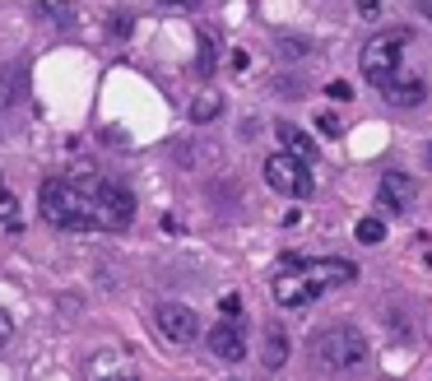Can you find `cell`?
Here are the masks:
<instances>
[{
  "label": "cell",
  "instance_id": "cell-18",
  "mask_svg": "<svg viewBox=\"0 0 432 381\" xmlns=\"http://www.w3.org/2000/svg\"><path fill=\"white\" fill-rule=\"evenodd\" d=\"M15 93H19V70H10V65H5V70H0V112L15 103Z\"/></svg>",
  "mask_w": 432,
  "mask_h": 381
},
{
  "label": "cell",
  "instance_id": "cell-21",
  "mask_svg": "<svg viewBox=\"0 0 432 381\" xmlns=\"http://www.w3.org/2000/svg\"><path fill=\"white\" fill-rule=\"evenodd\" d=\"M218 312L232 316V321H242V298H237V293H223V298H218Z\"/></svg>",
  "mask_w": 432,
  "mask_h": 381
},
{
  "label": "cell",
  "instance_id": "cell-8",
  "mask_svg": "<svg viewBox=\"0 0 432 381\" xmlns=\"http://www.w3.org/2000/svg\"><path fill=\"white\" fill-rule=\"evenodd\" d=\"M377 205L386 214H404V210H414L418 205V182L409 177V172L400 168H390L381 182H377Z\"/></svg>",
  "mask_w": 432,
  "mask_h": 381
},
{
  "label": "cell",
  "instance_id": "cell-13",
  "mask_svg": "<svg viewBox=\"0 0 432 381\" xmlns=\"http://www.w3.org/2000/svg\"><path fill=\"white\" fill-rule=\"evenodd\" d=\"M275 135H279V144H284V153H293V158H302V163H311V158H316V144H311V135L302 130V126L279 121Z\"/></svg>",
  "mask_w": 432,
  "mask_h": 381
},
{
  "label": "cell",
  "instance_id": "cell-12",
  "mask_svg": "<svg viewBox=\"0 0 432 381\" xmlns=\"http://www.w3.org/2000/svg\"><path fill=\"white\" fill-rule=\"evenodd\" d=\"M381 93H386V103H395V107H418L423 103V93H428V84H423L418 70H400Z\"/></svg>",
  "mask_w": 432,
  "mask_h": 381
},
{
  "label": "cell",
  "instance_id": "cell-22",
  "mask_svg": "<svg viewBox=\"0 0 432 381\" xmlns=\"http://www.w3.org/2000/svg\"><path fill=\"white\" fill-rule=\"evenodd\" d=\"M214 70V37H200V75Z\"/></svg>",
  "mask_w": 432,
  "mask_h": 381
},
{
  "label": "cell",
  "instance_id": "cell-3",
  "mask_svg": "<svg viewBox=\"0 0 432 381\" xmlns=\"http://www.w3.org/2000/svg\"><path fill=\"white\" fill-rule=\"evenodd\" d=\"M311 358L325 367V372H354V367L368 363V335L358 330V325H325L321 335L311 339Z\"/></svg>",
  "mask_w": 432,
  "mask_h": 381
},
{
  "label": "cell",
  "instance_id": "cell-20",
  "mask_svg": "<svg viewBox=\"0 0 432 381\" xmlns=\"http://www.w3.org/2000/svg\"><path fill=\"white\" fill-rule=\"evenodd\" d=\"M354 5H358V15H363V19H381L390 0H354Z\"/></svg>",
  "mask_w": 432,
  "mask_h": 381
},
{
  "label": "cell",
  "instance_id": "cell-25",
  "mask_svg": "<svg viewBox=\"0 0 432 381\" xmlns=\"http://www.w3.org/2000/svg\"><path fill=\"white\" fill-rule=\"evenodd\" d=\"M316 126H321L325 135H340V117H330V112H325V117H321V121H316Z\"/></svg>",
  "mask_w": 432,
  "mask_h": 381
},
{
  "label": "cell",
  "instance_id": "cell-2",
  "mask_svg": "<svg viewBox=\"0 0 432 381\" xmlns=\"http://www.w3.org/2000/svg\"><path fill=\"white\" fill-rule=\"evenodd\" d=\"M70 182L93 200V210H98V228H103V232L130 228V219H135V196H130L121 182H112L107 172H98L93 163H79Z\"/></svg>",
  "mask_w": 432,
  "mask_h": 381
},
{
  "label": "cell",
  "instance_id": "cell-11",
  "mask_svg": "<svg viewBox=\"0 0 432 381\" xmlns=\"http://www.w3.org/2000/svg\"><path fill=\"white\" fill-rule=\"evenodd\" d=\"M209 349H214V358H223V363H242L247 358V335H242V321H232V316H223L209 330Z\"/></svg>",
  "mask_w": 432,
  "mask_h": 381
},
{
  "label": "cell",
  "instance_id": "cell-17",
  "mask_svg": "<svg viewBox=\"0 0 432 381\" xmlns=\"http://www.w3.org/2000/svg\"><path fill=\"white\" fill-rule=\"evenodd\" d=\"M358 242L363 246H377V242H386V223L377 219V214H368V219H358Z\"/></svg>",
  "mask_w": 432,
  "mask_h": 381
},
{
  "label": "cell",
  "instance_id": "cell-23",
  "mask_svg": "<svg viewBox=\"0 0 432 381\" xmlns=\"http://www.w3.org/2000/svg\"><path fill=\"white\" fill-rule=\"evenodd\" d=\"M10 339H15V321H10V312L0 307V349H5Z\"/></svg>",
  "mask_w": 432,
  "mask_h": 381
},
{
  "label": "cell",
  "instance_id": "cell-16",
  "mask_svg": "<svg viewBox=\"0 0 432 381\" xmlns=\"http://www.w3.org/2000/svg\"><path fill=\"white\" fill-rule=\"evenodd\" d=\"M0 223L19 232V200H15V191L5 186V172H0Z\"/></svg>",
  "mask_w": 432,
  "mask_h": 381
},
{
  "label": "cell",
  "instance_id": "cell-6",
  "mask_svg": "<svg viewBox=\"0 0 432 381\" xmlns=\"http://www.w3.org/2000/svg\"><path fill=\"white\" fill-rule=\"evenodd\" d=\"M270 293H275V303L288 307V312H297V307H307V303H316V298H325V293L311 284L307 260H297V265H279V275L270 279Z\"/></svg>",
  "mask_w": 432,
  "mask_h": 381
},
{
  "label": "cell",
  "instance_id": "cell-4",
  "mask_svg": "<svg viewBox=\"0 0 432 381\" xmlns=\"http://www.w3.org/2000/svg\"><path fill=\"white\" fill-rule=\"evenodd\" d=\"M409 37H414L409 28H386V33H377V37L363 46L358 65H363V75H368V84H372L377 93H381L390 79L404 70V65H400V51L409 46Z\"/></svg>",
  "mask_w": 432,
  "mask_h": 381
},
{
  "label": "cell",
  "instance_id": "cell-15",
  "mask_svg": "<svg viewBox=\"0 0 432 381\" xmlns=\"http://www.w3.org/2000/svg\"><path fill=\"white\" fill-rule=\"evenodd\" d=\"M218 112H223V93H218V89H200L196 98H191V121H196V126L214 121Z\"/></svg>",
  "mask_w": 432,
  "mask_h": 381
},
{
  "label": "cell",
  "instance_id": "cell-19",
  "mask_svg": "<svg viewBox=\"0 0 432 381\" xmlns=\"http://www.w3.org/2000/svg\"><path fill=\"white\" fill-rule=\"evenodd\" d=\"M42 15H46V19H56L61 28H70V24H75V15L65 10V0H42Z\"/></svg>",
  "mask_w": 432,
  "mask_h": 381
},
{
  "label": "cell",
  "instance_id": "cell-9",
  "mask_svg": "<svg viewBox=\"0 0 432 381\" xmlns=\"http://www.w3.org/2000/svg\"><path fill=\"white\" fill-rule=\"evenodd\" d=\"M154 321H158V330H163L168 344H191V339L200 335V316H196L191 307H182V303H163L154 312Z\"/></svg>",
  "mask_w": 432,
  "mask_h": 381
},
{
  "label": "cell",
  "instance_id": "cell-14",
  "mask_svg": "<svg viewBox=\"0 0 432 381\" xmlns=\"http://www.w3.org/2000/svg\"><path fill=\"white\" fill-rule=\"evenodd\" d=\"M261 358H265L270 372H279V367L288 363V330L270 325V330H265V344H261Z\"/></svg>",
  "mask_w": 432,
  "mask_h": 381
},
{
  "label": "cell",
  "instance_id": "cell-24",
  "mask_svg": "<svg viewBox=\"0 0 432 381\" xmlns=\"http://www.w3.org/2000/svg\"><path fill=\"white\" fill-rule=\"evenodd\" d=\"M330 98H335V103H344V98H354V89H349V84H344V79H335V84H330Z\"/></svg>",
  "mask_w": 432,
  "mask_h": 381
},
{
  "label": "cell",
  "instance_id": "cell-5",
  "mask_svg": "<svg viewBox=\"0 0 432 381\" xmlns=\"http://www.w3.org/2000/svg\"><path fill=\"white\" fill-rule=\"evenodd\" d=\"M265 182L275 186L279 196H288V200H307L311 191H316L311 168L302 163V158H293V153H270V158H265Z\"/></svg>",
  "mask_w": 432,
  "mask_h": 381
},
{
  "label": "cell",
  "instance_id": "cell-10",
  "mask_svg": "<svg viewBox=\"0 0 432 381\" xmlns=\"http://www.w3.org/2000/svg\"><path fill=\"white\" fill-rule=\"evenodd\" d=\"M307 275L321 293H335V289H349L358 279V265L354 260H340V256H321V260H307Z\"/></svg>",
  "mask_w": 432,
  "mask_h": 381
},
{
  "label": "cell",
  "instance_id": "cell-26",
  "mask_svg": "<svg viewBox=\"0 0 432 381\" xmlns=\"http://www.w3.org/2000/svg\"><path fill=\"white\" fill-rule=\"evenodd\" d=\"M423 163H428V172H432V139H428V149H423Z\"/></svg>",
  "mask_w": 432,
  "mask_h": 381
},
{
  "label": "cell",
  "instance_id": "cell-1",
  "mask_svg": "<svg viewBox=\"0 0 432 381\" xmlns=\"http://www.w3.org/2000/svg\"><path fill=\"white\" fill-rule=\"evenodd\" d=\"M37 210L51 228L61 232H93L98 228V210H93V200L79 191L70 177H46L37 186Z\"/></svg>",
  "mask_w": 432,
  "mask_h": 381
},
{
  "label": "cell",
  "instance_id": "cell-7",
  "mask_svg": "<svg viewBox=\"0 0 432 381\" xmlns=\"http://www.w3.org/2000/svg\"><path fill=\"white\" fill-rule=\"evenodd\" d=\"M84 377L89 381H139V363L126 349H98L84 363Z\"/></svg>",
  "mask_w": 432,
  "mask_h": 381
}]
</instances>
